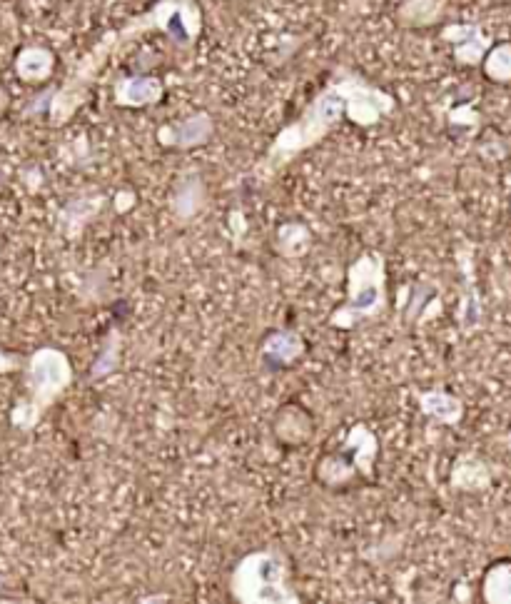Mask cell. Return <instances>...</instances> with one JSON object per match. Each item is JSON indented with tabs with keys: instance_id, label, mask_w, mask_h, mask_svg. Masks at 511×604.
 Segmentation results:
<instances>
[{
	"instance_id": "8992f818",
	"label": "cell",
	"mask_w": 511,
	"mask_h": 604,
	"mask_svg": "<svg viewBox=\"0 0 511 604\" xmlns=\"http://www.w3.org/2000/svg\"><path fill=\"white\" fill-rule=\"evenodd\" d=\"M332 80L340 85L344 95V120L357 128H372L397 110V98L384 88L374 85L357 70L340 65L332 73Z\"/></svg>"
},
{
	"instance_id": "ba28073f",
	"label": "cell",
	"mask_w": 511,
	"mask_h": 604,
	"mask_svg": "<svg viewBox=\"0 0 511 604\" xmlns=\"http://www.w3.org/2000/svg\"><path fill=\"white\" fill-rule=\"evenodd\" d=\"M307 342L305 337L290 327H280V330H270L262 337L257 355H260L262 367L267 372H285L292 370L297 362L305 357Z\"/></svg>"
},
{
	"instance_id": "9c48e42d",
	"label": "cell",
	"mask_w": 511,
	"mask_h": 604,
	"mask_svg": "<svg viewBox=\"0 0 511 604\" xmlns=\"http://www.w3.org/2000/svg\"><path fill=\"white\" fill-rule=\"evenodd\" d=\"M442 40L452 45L454 63L462 68H477L492 48L494 40L479 23H449L442 28Z\"/></svg>"
},
{
	"instance_id": "603a6c76",
	"label": "cell",
	"mask_w": 511,
	"mask_h": 604,
	"mask_svg": "<svg viewBox=\"0 0 511 604\" xmlns=\"http://www.w3.org/2000/svg\"><path fill=\"white\" fill-rule=\"evenodd\" d=\"M277 250L285 258H300L312 245V233L305 223H285L277 228Z\"/></svg>"
},
{
	"instance_id": "277c9868",
	"label": "cell",
	"mask_w": 511,
	"mask_h": 604,
	"mask_svg": "<svg viewBox=\"0 0 511 604\" xmlns=\"http://www.w3.org/2000/svg\"><path fill=\"white\" fill-rule=\"evenodd\" d=\"M75 367L70 355L60 347H38L25 360V390L28 402L13 412V422L23 430H30L40 417L73 387Z\"/></svg>"
},
{
	"instance_id": "30bf717a",
	"label": "cell",
	"mask_w": 511,
	"mask_h": 604,
	"mask_svg": "<svg viewBox=\"0 0 511 604\" xmlns=\"http://www.w3.org/2000/svg\"><path fill=\"white\" fill-rule=\"evenodd\" d=\"M165 98L163 78L150 73L120 75L113 83V103L125 110L153 108Z\"/></svg>"
},
{
	"instance_id": "d4e9b609",
	"label": "cell",
	"mask_w": 511,
	"mask_h": 604,
	"mask_svg": "<svg viewBox=\"0 0 511 604\" xmlns=\"http://www.w3.org/2000/svg\"><path fill=\"white\" fill-rule=\"evenodd\" d=\"M53 95H55V85H48V88H43L40 93H35L33 98L25 103L23 118H38V115H48Z\"/></svg>"
},
{
	"instance_id": "5b68a950",
	"label": "cell",
	"mask_w": 511,
	"mask_h": 604,
	"mask_svg": "<svg viewBox=\"0 0 511 604\" xmlns=\"http://www.w3.org/2000/svg\"><path fill=\"white\" fill-rule=\"evenodd\" d=\"M202 23H205V15H202V8L197 0H158L143 15L130 18L125 23V28L110 30V38H113V48L118 53L120 48L133 43L143 33L158 30V33L168 35L177 48L187 50L202 35Z\"/></svg>"
},
{
	"instance_id": "484cf974",
	"label": "cell",
	"mask_w": 511,
	"mask_h": 604,
	"mask_svg": "<svg viewBox=\"0 0 511 604\" xmlns=\"http://www.w3.org/2000/svg\"><path fill=\"white\" fill-rule=\"evenodd\" d=\"M449 118H452L454 125H477L479 123V115L474 113L472 105H464V108H457L452 115H449Z\"/></svg>"
},
{
	"instance_id": "cb8c5ba5",
	"label": "cell",
	"mask_w": 511,
	"mask_h": 604,
	"mask_svg": "<svg viewBox=\"0 0 511 604\" xmlns=\"http://www.w3.org/2000/svg\"><path fill=\"white\" fill-rule=\"evenodd\" d=\"M437 298V293H434V288L429 283H417L412 288V298H409L407 310H404V317H407V322H417L419 317L424 315V307L432 305Z\"/></svg>"
},
{
	"instance_id": "d6986e66",
	"label": "cell",
	"mask_w": 511,
	"mask_h": 604,
	"mask_svg": "<svg viewBox=\"0 0 511 604\" xmlns=\"http://www.w3.org/2000/svg\"><path fill=\"white\" fill-rule=\"evenodd\" d=\"M444 13H447V0H402L394 18L402 28L422 30L442 23Z\"/></svg>"
},
{
	"instance_id": "9a60e30c",
	"label": "cell",
	"mask_w": 511,
	"mask_h": 604,
	"mask_svg": "<svg viewBox=\"0 0 511 604\" xmlns=\"http://www.w3.org/2000/svg\"><path fill=\"white\" fill-rule=\"evenodd\" d=\"M55 65H58V58H55L53 50L48 45H25V48L18 50L13 60V70L18 75L20 83L25 85H43L53 78Z\"/></svg>"
},
{
	"instance_id": "2e32d148",
	"label": "cell",
	"mask_w": 511,
	"mask_h": 604,
	"mask_svg": "<svg viewBox=\"0 0 511 604\" xmlns=\"http://www.w3.org/2000/svg\"><path fill=\"white\" fill-rule=\"evenodd\" d=\"M312 475H315L317 485H322L325 490H330V492L349 490V487H354L362 482L359 472L354 470L352 462H349L340 450L325 452V455L315 462V470H312Z\"/></svg>"
},
{
	"instance_id": "ac0fdd59",
	"label": "cell",
	"mask_w": 511,
	"mask_h": 604,
	"mask_svg": "<svg viewBox=\"0 0 511 604\" xmlns=\"http://www.w3.org/2000/svg\"><path fill=\"white\" fill-rule=\"evenodd\" d=\"M108 198L105 195H93V198H75L70 203H65V208L60 210V223L65 228V238L75 240L80 238L85 228L103 213Z\"/></svg>"
},
{
	"instance_id": "3957f363",
	"label": "cell",
	"mask_w": 511,
	"mask_h": 604,
	"mask_svg": "<svg viewBox=\"0 0 511 604\" xmlns=\"http://www.w3.org/2000/svg\"><path fill=\"white\" fill-rule=\"evenodd\" d=\"M389 310L387 258L379 250H364L344 273V302L330 312V327L354 330L374 322Z\"/></svg>"
},
{
	"instance_id": "7c38bea8",
	"label": "cell",
	"mask_w": 511,
	"mask_h": 604,
	"mask_svg": "<svg viewBox=\"0 0 511 604\" xmlns=\"http://www.w3.org/2000/svg\"><path fill=\"white\" fill-rule=\"evenodd\" d=\"M272 435L287 450H297L305 447L307 442L315 435V417L307 407H302L300 402H287L280 410L275 412L272 420Z\"/></svg>"
},
{
	"instance_id": "4316f807",
	"label": "cell",
	"mask_w": 511,
	"mask_h": 604,
	"mask_svg": "<svg viewBox=\"0 0 511 604\" xmlns=\"http://www.w3.org/2000/svg\"><path fill=\"white\" fill-rule=\"evenodd\" d=\"M10 110V93L3 83H0V118Z\"/></svg>"
},
{
	"instance_id": "83f0119b",
	"label": "cell",
	"mask_w": 511,
	"mask_h": 604,
	"mask_svg": "<svg viewBox=\"0 0 511 604\" xmlns=\"http://www.w3.org/2000/svg\"><path fill=\"white\" fill-rule=\"evenodd\" d=\"M499 442H502V447H504V450H507L509 455H511V430L504 432V435H499Z\"/></svg>"
},
{
	"instance_id": "6da1fadb",
	"label": "cell",
	"mask_w": 511,
	"mask_h": 604,
	"mask_svg": "<svg viewBox=\"0 0 511 604\" xmlns=\"http://www.w3.org/2000/svg\"><path fill=\"white\" fill-rule=\"evenodd\" d=\"M342 120L344 95L340 85L330 78V83L305 105V110L275 135V140L257 165V173L265 175V178L277 175L302 153L320 145L332 130L340 128Z\"/></svg>"
},
{
	"instance_id": "44dd1931",
	"label": "cell",
	"mask_w": 511,
	"mask_h": 604,
	"mask_svg": "<svg viewBox=\"0 0 511 604\" xmlns=\"http://www.w3.org/2000/svg\"><path fill=\"white\" fill-rule=\"evenodd\" d=\"M120 355H123V335H120V327H113L103 340V345H100L95 362L90 365L88 382H100L108 375H113L120 367Z\"/></svg>"
},
{
	"instance_id": "7402d4cb",
	"label": "cell",
	"mask_w": 511,
	"mask_h": 604,
	"mask_svg": "<svg viewBox=\"0 0 511 604\" xmlns=\"http://www.w3.org/2000/svg\"><path fill=\"white\" fill-rule=\"evenodd\" d=\"M484 78L494 85H511V43H492L482 58Z\"/></svg>"
},
{
	"instance_id": "ffe728a7",
	"label": "cell",
	"mask_w": 511,
	"mask_h": 604,
	"mask_svg": "<svg viewBox=\"0 0 511 604\" xmlns=\"http://www.w3.org/2000/svg\"><path fill=\"white\" fill-rule=\"evenodd\" d=\"M479 597L484 604H511V557L494 560L484 570Z\"/></svg>"
},
{
	"instance_id": "8fae6325",
	"label": "cell",
	"mask_w": 511,
	"mask_h": 604,
	"mask_svg": "<svg viewBox=\"0 0 511 604\" xmlns=\"http://www.w3.org/2000/svg\"><path fill=\"white\" fill-rule=\"evenodd\" d=\"M337 450L352 462L354 470L359 472L362 482H372L377 475V460H379V437L367 422H357V425L349 427L347 437Z\"/></svg>"
},
{
	"instance_id": "e0dca14e",
	"label": "cell",
	"mask_w": 511,
	"mask_h": 604,
	"mask_svg": "<svg viewBox=\"0 0 511 604\" xmlns=\"http://www.w3.org/2000/svg\"><path fill=\"white\" fill-rule=\"evenodd\" d=\"M205 205H207V185L200 175L190 173L182 180H177L170 198V210L180 223H190L192 218H197V215L205 210Z\"/></svg>"
},
{
	"instance_id": "52a82bcc",
	"label": "cell",
	"mask_w": 511,
	"mask_h": 604,
	"mask_svg": "<svg viewBox=\"0 0 511 604\" xmlns=\"http://www.w3.org/2000/svg\"><path fill=\"white\" fill-rule=\"evenodd\" d=\"M212 135H215V120L207 110H197L175 123L160 125L155 140L168 150H195L210 143Z\"/></svg>"
},
{
	"instance_id": "4fadbf2b",
	"label": "cell",
	"mask_w": 511,
	"mask_h": 604,
	"mask_svg": "<svg viewBox=\"0 0 511 604\" xmlns=\"http://www.w3.org/2000/svg\"><path fill=\"white\" fill-rule=\"evenodd\" d=\"M494 482V470L484 457L474 455V452H464L452 462L449 470V487L454 492H464V495H479L487 492Z\"/></svg>"
},
{
	"instance_id": "7a4b0ae2",
	"label": "cell",
	"mask_w": 511,
	"mask_h": 604,
	"mask_svg": "<svg viewBox=\"0 0 511 604\" xmlns=\"http://www.w3.org/2000/svg\"><path fill=\"white\" fill-rule=\"evenodd\" d=\"M230 597L240 604H300L295 567L280 547H260L237 560L227 580Z\"/></svg>"
},
{
	"instance_id": "5bb4252c",
	"label": "cell",
	"mask_w": 511,
	"mask_h": 604,
	"mask_svg": "<svg viewBox=\"0 0 511 604\" xmlns=\"http://www.w3.org/2000/svg\"><path fill=\"white\" fill-rule=\"evenodd\" d=\"M417 407L424 417L444 427L462 425L467 415V405L459 395L444 390V387H429V390L417 392Z\"/></svg>"
}]
</instances>
